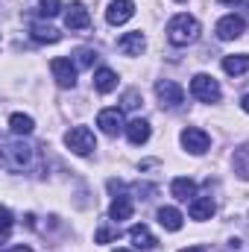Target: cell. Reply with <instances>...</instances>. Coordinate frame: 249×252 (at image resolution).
Returning a JSON list of instances; mask_svg holds the SVG:
<instances>
[{
    "label": "cell",
    "instance_id": "obj_1",
    "mask_svg": "<svg viewBox=\"0 0 249 252\" xmlns=\"http://www.w3.org/2000/svg\"><path fill=\"white\" fill-rule=\"evenodd\" d=\"M196 38H199V21L193 15H185L182 12V15L170 18V24H167V41L173 47H187Z\"/></svg>",
    "mask_w": 249,
    "mask_h": 252
},
{
    "label": "cell",
    "instance_id": "obj_2",
    "mask_svg": "<svg viewBox=\"0 0 249 252\" xmlns=\"http://www.w3.org/2000/svg\"><path fill=\"white\" fill-rule=\"evenodd\" d=\"M64 147L76 156H91L97 150V138L88 126H73V129L64 132Z\"/></svg>",
    "mask_w": 249,
    "mask_h": 252
},
{
    "label": "cell",
    "instance_id": "obj_3",
    "mask_svg": "<svg viewBox=\"0 0 249 252\" xmlns=\"http://www.w3.org/2000/svg\"><path fill=\"white\" fill-rule=\"evenodd\" d=\"M190 94H193L199 103H217V100L223 97V91H220L217 79H214V76H208V73H196V76L190 79Z\"/></svg>",
    "mask_w": 249,
    "mask_h": 252
},
{
    "label": "cell",
    "instance_id": "obj_4",
    "mask_svg": "<svg viewBox=\"0 0 249 252\" xmlns=\"http://www.w3.org/2000/svg\"><path fill=\"white\" fill-rule=\"evenodd\" d=\"M32 161V147L30 144H3V167L6 170H24Z\"/></svg>",
    "mask_w": 249,
    "mask_h": 252
},
{
    "label": "cell",
    "instance_id": "obj_5",
    "mask_svg": "<svg viewBox=\"0 0 249 252\" xmlns=\"http://www.w3.org/2000/svg\"><path fill=\"white\" fill-rule=\"evenodd\" d=\"M156 94H158L161 106H167V109H176V106L185 103V91H182V85L173 82V79H161V82H156Z\"/></svg>",
    "mask_w": 249,
    "mask_h": 252
},
{
    "label": "cell",
    "instance_id": "obj_6",
    "mask_svg": "<svg viewBox=\"0 0 249 252\" xmlns=\"http://www.w3.org/2000/svg\"><path fill=\"white\" fill-rule=\"evenodd\" d=\"M179 141H182V147H185L187 153H193V156H202V153L211 147L208 132H202V129H196V126H187V129H182Z\"/></svg>",
    "mask_w": 249,
    "mask_h": 252
},
{
    "label": "cell",
    "instance_id": "obj_7",
    "mask_svg": "<svg viewBox=\"0 0 249 252\" xmlns=\"http://www.w3.org/2000/svg\"><path fill=\"white\" fill-rule=\"evenodd\" d=\"M244 27H247V21L241 15H223L217 21V38L220 41H235V38L244 35Z\"/></svg>",
    "mask_w": 249,
    "mask_h": 252
},
{
    "label": "cell",
    "instance_id": "obj_8",
    "mask_svg": "<svg viewBox=\"0 0 249 252\" xmlns=\"http://www.w3.org/2000/svg\"><path fill=\"white\" fill-rule=\"evenodd\" d=\"M97 126L106 132V135H121L126 132V124H124V112L121 109H103L100 115H97Z\"/></svg>",
    "mask_w": 249,
    "mask_h": 252
},
{
    "label": "cell",
    "instance_id": "obj_9",
    "mask_svg": "<svg viewBox=\"0 0 249 252\" xmlns=\"http://www.w3.org/2000/svg\"><path fill=\"white\" fill-rule=\"evenodd\" d=\"M50 70H53V79L59 82V88H73L76 85V64L70 59H53Z\"/></svg>",
    "mask_w": 249,
    "mask_h": 252
},
{
    "label": "cell",
    "instance_id": "obj_10",
    "mask_svg": "<svg viewBox=\"0 0 249 252\" xmlns=\"http://www.w3.org/2000/svg\"><path fill=\"white\" fill-rule=\"evenodd\" d=\"M132 15H135V3H132V0H112L109 9H106V21H109L112 27L126 24Z\"/></svg>",
    "mask_w": 249,
    "mask_h": 252
},
{
    "label": "cell",
    "instance_id": "obj_11",
    "mask_svg": "<svg viewBox=\"0 0 249 252\" xmlns=\"http://www.w3.org/2000/svg\"><path fill=\"white\" fill-rule=\"evenodd\" d=\"M88 24H91L88 9H85L82 3H70L67 12H64V27H67V30H88Z\"/></svg>",
    "mask_w": 249,
    "mask_h": 252
},
{
    "label": "cell",
    "instance_id": "obj_12",
    "mask_svg": "<svg viewBox=\"0 0 249 252\" xmlns=\"http://www.w3.org/2000/svg\"><path fill=\"white\" fill-rule=\"evenodd\" d=\"M144 47H147L144 32H126V35L118 38V50L126 53V56H141V53H144Z\"/></svg>",
    "mask_w": 249,
    "mask_h": 252
},
{
    "label": "cell",
    "instance_id": "obj_13",
    "mask_svg": "<svg viewBox=\"0 0 249 252\" xmlns=\"http://www.w3.org/2000/svg\"><path fill=\"white\" fill-rule=\"evenodd\" d=\"M187 214H190V220H211V214H214V199L211 196H193L190 199V205H187Z\"/></svg>",
    "mask_w": 249,
    "mask_h": 252
},
{
    "label": "cell",
    "instance_id": "obj_14",
    "mask_svg": "<svg viewBox=\"0 0 249 252\" xmlns=\"http://www.w3.org/2000/svg\"><path fill=\"white\" fill-rule=\"evenodd\" d=\"M30 35H32V41H38V44H56V41L62 38V32H59L56 27L41 24V21H35V24L30 27Z\"/></svg>",
    "mask_w": 249,
    "mask_h": 252
},
{
    "label": "cell",
    "instance_id": "obj_15",
    "mask_svg": "<svg viewBox=\"0 0 249 252\" xmlns=\"http://www.w3.org/2000/svg\"><path fill=\"white\" fill-rule=\"evenodd\" d=\"M129 241L135 244V250H156V238H153V232L144 226V223H138V226H132L129 229Z\"/></svg>",
    "mask_w": 249,
    "mask_h": 252
},
{
    "label": "cell",
    "instance_id": "obj_16",
    "mask_svg": "<svg viewBox=\"0 0 249 252\" xmlns=\"http://www.w3.org/2000/svg\"><path fill=\"white\" fill-rule=\"evenodd\" d=\"M150 132H153V129H150V124H147L144 118H135L132 124H126V138H129L135 147H138V144H147V141H150Z\"/></svg>",
    "mask_w": 249,
    "mask_h": 252
},
{
    "label": "cell",
    "instance_id": "obj_17",
    "mask_svg": "<svg viewBox=\"0 0 249 252\" xmlns=\"http://www.w3.org/2000/svg\"><path fill=\"white\" fill-rule=\"evenodd\" d=\"M109 217L115 220V223H121V220H129L132 217V199L121 193V196H115L112 199V205H109Z\"/></svg>",
    "mask_w": 249,
    "mask_h": 252
},
{
    "label": "cell",
    "instance_id": "obj_18",
    "mask_svg": "<svg viewBox=\"0 0 249 252\" xmlns=\"http://www.w3.org/2000/svg\"><path fill=\"white\" fill-rule=\"evenodd\" d=\"M94 88H97L100 94L115 91V88H118V73H115L112 67H100V70L94 73Z\"/></svg>",
    "mask_w": 249,
    "mask_h": 252
},
{
    "label": "cell",
    "instance_id": "obj_19",
    "mask_svg": "<svg viewBox=\"0 0 249 252\" xmlns=\"http://www.w3.org/2000/svg\"><path fill=\"white\" fill-rule=\"evenodd\" d=\"M170 193H173L176 199L187 202V199H193V196H196V182H193V179H187V176H179V179H173Z\"/></svg>",
    "mask_w": 249,
    "mask_h": 252
},
{
    "label": "cell",
    "instance_id": "obj_20",
    "mask_svg": "<svg viewBox=\"0 0 249 252\" xmlns=\"http://www.w3.org/2000/svg\"><path fill=\"white\" fill-rule=\"evenodd\" d=\"M158 223H161L167 232H179V229H182V211L164 205V208H158Z\"/></svg>",
    "mask_w": 249,
    "mask_h": 252
},
{
    "label": "cell",
    "instance_id": "obj_21",
    "mask_svg": "<svg viewBox=\"0 0 249 252\" xmlns=\"http://www.w3.org/2000/svg\"><path fill=\"white\" fill-rule=\"evenodd\" d=\"M223 70H226L229 76H241V73H247V70H249V56H247V53L226 56V59H223Z\"/></svg>",
    "mask_w": 249,
    "mask_h": 252
},
{
    "label": "cell",
    "instance_id": "obj_22",
    "mask_svg": "<svg viewBox=\"0 0 249 252\" xmlns=\"http://www.w3.org/2000/svg\"><path fill=\"white\" fill-rule=\"evenodd\" d=\"M232 164H235V173H238L241 179H249V144H244V147L235 150Z\"/></svg>",
    "mask_w": 249,
    "mask_h": 252
},
{
    "label": "cell",
    "instance_id": "obj_23",
    "mask_svg": "<svg viewBox=\"0 0 249 252\" xmlns=\"http://www.w3.org/2000/svg\"><path fill=\"white\" fill-rule=\"evenodd\" d=\"M9 129H12L15 135H30V132L35 129V121H32L30 115H21V112H18V115L9 118Z\"/></svg>",
    "mask_w": 249,
    "mask_h": 252
},
{
    "label": "cell",
    "instance_id": "obj_24",
    "mask_svg": "<svg viewBox=\"0 0 249 252\" xmlns=\"http://www.w3.org/2000/svg\"><path fill=\"white\" fill-rule=\"evenodd\" d=\"M62 12V0H38V15L41 18H56Z\"/></svg>",
    "mask_w": 249,
    "mask_h": 252
},
{
    "label": "cell",
    "instance_id": "obj_25",
    "mask_svg": "<svg viewBox=\"0 0 249 252\" xmlns=\"http://www.w3.org/2000/svg\"><path fill=\"white\" fill-rule=\"evenodd\" d=\"M115 238H121V229H112V226H100L97 235H94L97 244H109V241H115Z\"/></svg>",
    "mask_w": 249,
    "mask_h": 252
},
{
    "label": "cell",
    "instance_id": "obj_26",
    "mask_svg": "<svg viewBox=\"0 0 249 252\" xmlns=\"http://www.w3.org/2000/svg\"><path fill=\"white\" fill-rule=\"evenodd\" d=\"M94 59H97V53H94V50H88V47L76 50V64H79V67H91Z\"/></svg>",
    "mask_w": 249,
    "mask_h": 252
},
{
    "label": "cell",
    "instance_id": "obj_27",
    "mask_svg": "<svg viewBox=\"0 0 249 252\" xmlns=\"http://www.w3.org/2000/svg\"><path fill=\"white\" fill-rule=\"evenodd\" d=\"M138 106H141V91H135V88L126 91L124 94V109H138Z\"/></svg>",
    "mask_w": 249,
    "mask_h": 252
},
{
    "label": "cell",
    "instance_id": "obj_28",
    "mask_svg": "<svg viewBox=\"0 0 249 252\" xmlns=\"http://www.w3.org/2000/svg\"><path fill=\"white\" fill-rule=\"evenodd\" d=\"M12 223H15V220H12V211H9V208H3V244H6V241H9V235H12Z\"/></svg>",
    "mask_w": 249,
    "mask_h": 252
},
{
    "label": "cell",
    "instance_id": "obj_29",
    "mask_svg": "<svg viewBox=\"0 0 249 252\" xmlns=\"http://www.w3.org/2000/svg\"><path fill=\"white\" fill-rule=\"evenodd\" d=\"M3 252H32L30 250V247H24V244H21V247H6V250Z\"/></svg>",
    "mask_w": 249,
    "mask_h": 252
},
{
    "label": "cell",
    "instance_id": "obj_30",
    "mask_svg": "<svg viewBox=\"0 0 249 252\" xmlns=\"http://www.w3.org/2000/svg\"><path fill=\"white\" fill-rule=\"evenodd\" d=\"M241 109L249 115V94H244V97H241Z\"/></svg>",
    "mask_w": 249,
    "mask_h": 252
},
{
    "label": "cell",
    "instance_id": "obj_31",
    "mask_svg": "<svg viewBox=\"0 0 249 252\" xmlns=\"http://www.w3.org/2000/svg\"><path fill=\"white\" fill-rule=\"evenodd\" d=\"M179 252H205V247H187V250H179Z\"/></svg>",
    "mask_w": 249,
    "mask_h": 252
},
{
    "label": "cell",
    "instance_id": "obj_32",
    "mask_svg": "<svg viewBox=\"0 0 249 252\" xmlns=\"http://www.w3.org/2000/svg\"><path fill=\"white\" fill-rule=\"evenodd\" d=\"M220 3H229V6H235V3H241V0H220Z\"/></svg>",
    "mask_w": 249,
    "mask_h": 252
},
{
    "label": "cell",
    "instance_id": "obj_33",
    "mask_svg": "<svg viewBox=\"0 0 249 252\" xmlns=\"http://www.w3.org/2000/svg\"><path fill=\"white\" fill-rule=\"evenodd\" d=\"M115 252H129V250H115Z\"/></svg>",
    "mask_w": 249,
    "mask_h": 252
},
{
    "label": "cell",
    "instance_id": "obj_34",
    "mask_svg": "<svg viewBox=\"0 0 249 252\" xmlns=\"http://www.w3.org/2000/svg\"><path fill=\"white\" fill-rule=\"evenodd\" d=\"M176 3H185V0H176Z\"/></svg>",
    "mask_w": 249,
    "mask_h": 252
}]
</instances>
